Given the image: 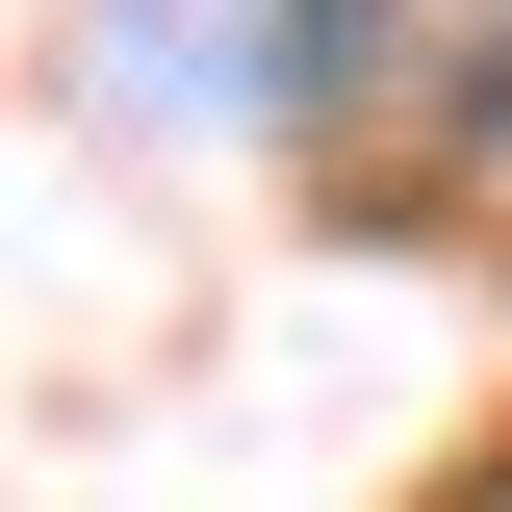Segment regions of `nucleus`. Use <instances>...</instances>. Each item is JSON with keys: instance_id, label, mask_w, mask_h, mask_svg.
Returning <instances> with one entry per match:
<instances>
[{"instance_id": "1", "label": "nucleus", "mask_w": 512, "mask_h": 512, "mask_svg": "<svg viewBox=\"0 0 512 512\" xmlns=\"http://www.w3.org/2000/svg\"><path fill=\"white\" fill-rule=\"evenodd\" d=\"M103 52L154 77V103H308V77L359 52V0H103Z\"/></svg>"}, {"instance_id": "2", "label": "nucleus", "mask_w": 512, "mask_h": 512, "mask_svg": "<svg viewBox=\"0 0 512 512\" xmlns=\"http://www.w3.org/2000/svg\"><path fill=\"white\" fill-rule=\"evenodd\" d=\"M487 103H512V77H487Z\"/></svg>"}]
</instances>
